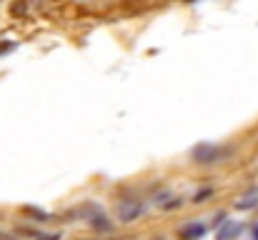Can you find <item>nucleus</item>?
Here are the masks:
<instances>
[{
    "label": "nucleus",
    "mask_w": 258,
    "mask_h": 240,
    "mask_svg": "<svg viewBox=\"0 0 258 240\" xmlns=\"http://www.w3.org/2000/svg\"><path fill=\"white\" fill-rule=\"evenodd\" d=\"M25 213H28V215H35V218H40V220H48V218H50L48 213H43V210H38V208H25Z\"/></svg>",
    "instance_id": "7"
},
{
    "label": "nucleus",
    "mask_w": 258,
    "mask_h": 240,
    "mask_svg": "<svg viewBox=\"0 0 258 240\" xmlns=\"http://www.w3.org/2000/svg\"><path fill=\"white\" fill-rule=\"evenodd\" d=\"M238 233H241V225L233 223V220H226V225H223L221 233H218V240H233Z\"/></svg>",
    "instance_id": "3"
},
{
    "label": "nucleus",
    "mask_w": 258,
    "mask_h": 240,
    "mask_svg": "<svg viewBox=\"0 0 258 240\" xmlns=\"http://www.w3.org/2000/svg\"><path fill=\"white\" fill-rule=\"evenodd\" d=\"M256 205H258V190H251L248 195H243V198L236 203L238 210H251V208H256Z\"/></svg>",
    "instance_id": "4"
},
{
    "label": "nucleus",
    "mask_w": 258,
    "mask_h": 240,
    "mask_svg": "<svg viewBox=\"0 0 258 240\" xmlns=\"http://www.w3.org/2000/svg\"><path fill=\"white\" fill-rule=\"evenodd\" d=\"M253 240H258V225L253 228Z\"/></svg>",
    "instance_id": "12"
},
{
    "label": "nucleus",
    "mask_w": 258,
    "mask_h": 240,
    "mask_svg": "<svg viewBox=\"0 0 258 240\" xmlns=\"http://www.w3.org/2000/svg\"><path fill=\"white\" fill-rule=\"evenodd\" d=\"M28 10V5H13V13L15 15H20V13H25Z\"/></svg>",
    "instance_id": "9"
},
{
    "label": "nucleus",
    "mask_w": 258,
    "mask_h": 240,
    "mask_svg": "<svg viewBox=\"0 0 258 240\" xmlns=\"http://www.w3.org/2000/svg\"><path fill=\"white\" fill-rule=\"evenodd\" d=\"M221 148H216V145H198V148H193V160H198V163H216V160L221 158Z\"/></svg>",
    "instance_id": "2"
},
{
    "label": "nucleus",
    "mask_w": 258,
    "mask_h": 240,
    "mask_svg": "<svg viewBox=\"0 0 258 240\" xmlns=\"http://www.w3.org/2000/svg\"><path fill=\"white\" fill-rule=\"evenodd\" d=\"M90 228H93V230H100V233H103V230H110L113 225H110V220H108L105 215L95 213V215L90 218Z\"/></svg>",
    "instance_id": "5"
},
{
    "label": "nucleus",
    "mask_w": 258,
    "mask_h": 240,
    "mask_svg": "<svg viewBox=\"0 0 258 240\" xmlns=\"http://www.w3.org/2000/svg\"><path fill=\"white\" fill-rule=\"evenodd\" d=\"M208 195H211V190H201V193L193 198V203H201V200H203V198H208Z\"/></svg>",
    "instance_id": "8"
},
{
    "label": "nucleus",
    "mask_w": 258,
    "mask_h": 240,
    "mask_svg": "<svg viewBox=\"0 0 258 240\" xmlns=\"http://www.w3.org/2000/svg\"><path fill=\"white\" fill-rule=\"evenodd\" d=\"M201 235H206V225H201V223H193V225H188L183 230V238L185 240H198Z\"/></svg>",
    "instance_id": "6"
},
{
    "label": "nucleus",
    "mask_w": 258,
    "mask_h": 240,
    "mask_svg": "<svg viewBox=\"0 0 258 240\" xmlns=\"http://www.w3.org/2000/svg\"><path fill=\"white\" fill-rule=\"evenodd\" d=\"M143 210H146L143 203H138V200H125V203L118 205V218H120L123 223H133L136 218H141Z\"/></svg>",
    "instance_id": "1"
},
{
    "label": "nucleus",
    "mask_w": 258,
    "mask_h": 240,
    "mask_svg": "<svg viewBox=\"0 0 258 240\" xmlns=\"http://www.w3.org/2000/svg\"><path fill=\"white\" fill-rule=\"evenodd\" d=\"M13 48H15L13 43H3V45H0V53H8V50H13Z\"/></svg>",
    "instance_id": "10"
},
{
    "label": "nucleus",
    "mask_w": 258,
    "mask_h": 240,
    "mask_svg": "<svg viewBox=\"0 0 258 240\" xmlns=\"http://www.w3.org/2000/svg\"><path fill=\"white\" fill-rule=\"evenodd\" d=\"M58 238H60L58 233H50V235H40V238H38V240H58Z\"/></svg>",
    "instance_id": "11"
}]
</instances>
